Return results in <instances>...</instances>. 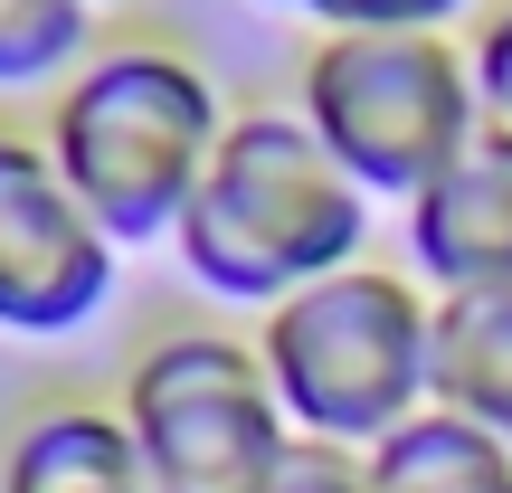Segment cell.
I'll use <instances>...</instances> for the list:
<instances>
[{
	"label": "cell",
	"mask_w": 512,
	"mask_h": 493,
	"mask_svg": "<svg viewBox=\"0 0 512 493\" xmlns=\"http://www.w3.org/2000/svg\"><path fill=\"white\" fill-rule=\"evenodd\" d=\"M361 238H370V190L313 143V124L294 105L228 114L200 200L171 228L190 285H209L219 304H247V313H275L285 294L361 266Z\"/></svg>",
	"instance_id": "obj_1"
},
{
	"label": "cell",
	"mask_w": 512,
	"mask_h": 493,
	"mask_svg": "<svg viewBox=\"0 0 512 493\" xmlns=\"http://www.w3.org/2000/svg\"><path fill=\"white\" fill-rule=\"evenodd\" d=\"M219 133L228 95L209 86L200 57L162 48V38H124V48H86L38 143L114 247H162L200 200Z\"/></svg>",
	"instance_id": "obj_2"
},
{
	"label": "cell",
	"mask_w": 512,
	"mask_h": 493,
	"mask_svg": "<svg viewBox=\"0 0 512 493\" xmlns=\"http://www.w3.org/2000/svg\"><path fill=\"white\" fill-rule=\"evenodd\" d=\"M427 313L437 294L389 266H342L285 294L256 323V361L294 437L313 446H380L427 408Z\"/></svg>",
	"instance_id": "obj_3"
},
{
	"label": "cell",
	"mask_w": 512,
	"mask_h": 493,
	"mask_svg": "<svg viewBox=\"0 0 512 493\" xmlns=\"http://www.w3.org/2000/svg\"><path fill=\"white\" fill-rule=\"evenodd\" d=\"M294 114L370 200L399 209L484 133L456 29H323L294 76Z\"/></svg>",
	"instance_id": "obj_4"
},
{
	"label": "cell",
	"mask_w": 512,
	"mask_h": 493,
	"mask_svg": "<svg viewBox=\"0 0 512 493\" xmlns=\"http://www.w3.org/2000/svg\"><path fill=\"white\" fill-rule=\"evenodd\" d=\"M124 427L152 493H266L294 427L266 389V361L238 332H162L124 370Z\"/></svg>",
	"instance_id": "obj_5"
},
{
	"label": "cell",
	"mask_w": 512,
	"mask_h": 493,
	"mask_svg": "<svg viewBox=\"0 0 512 493\" xmlns=\"http://www.w3.org/2000/svg\"><path fill=\"white\" fill-rule=\"evenodd\" d=\"M114 256L124 247L57 181L48 143L0 133V332H19V342L86 332L114 304Z\"/></svg>",
	"instance_id": "obj_6"
},
{
	"label": "cell",
	"mask_w": 512,
	"mask_h": 493,
	"mask_svg": "<svg viewBox=\"0 0 512 493\" xmlns=\"http://www.w3.org/2000/svg\"><path fill=\"white\" fill-rule=\"evenodd\" d=\"M408 266L427 294H512V143L475 133L408 200Z\"/></svg>",
	"instance_id": "obj_7"
},
{
	"label": "cell",
	"mask_w": 512,
	"mask_h": 493,
	"mask_svg": "<svg viewBox=\"0 0 512 493\" xmlns=\"http://www.w3.org/2000/svg\"><path fill=\"white\" fill-rule=\"evenodd\" d=\"M0 493H152L124 408H38L0 446Z\"/></svg>",
	"instance_id": "obj_8"
},
{
	"label": "cell",
	"mask_w": 512,
	"mask_h": 493,
	"mask_svg": "<svg viewBox=\"0 0 512 493\" xmlns=\"http://www.w3.org/2000/svg\"><path fill=\"white\" fill-rule=\"evenodd\" d=\"M427 408L475 418L512 446V294H437V313H427Z\"/></svg>",
	"instance_id": "obj_9"
},
{
	"label": "cell",
	"mask_w": 512,
	"mask_h": 493,
	"mask_svg": "<svg viewBox=\"0 0 512 493\" xmlns=\"http://www.w3.org/2000/svg\"><path fill=\"white\" fill-rule=\"evenodd\" d=\"M370 493H512V446L475 418L418 408L408 427H389L370 446Z\"/></svg>",
	"instance_id": "obj_10"
},
{
	"label": "cell",
	"mask_w": 512,
	"mask_h": 493,
	"mask_svg": "<svg viewBox=\"0 0 512 493\" xmlns=\"http://www.w3.org/2000/svg\"><path fill=\"white\" fill-rule=\"evenodd\" d=\"M95 0H0V95L86 67Z\"/></svg>",
	"instance_id": "obj_11"
},
{
	"label": "cell",
	"mask_w": 512,
	"mask_h": 493,
	"mask_svg": "<svg viewBox=\"0 0 512 493\" xmlns=\"http://www.w3.org/2000/svg\"><path fill=\"white\" fill-rule=\"evenodd\" d=\"M465 76H475V124L512 143V0L475 19V38H465Z\"/></svg>",
	"instance_id": "obj_12"
},
{
	"label": "cell",
	"mask_w": 512,
	"mask_h": 493,
	"mask_svg": "<svg viewBox=\"0 0 512 493\" xmlns=\"http://www.w3.org/2000/svg\"><path fill=\"white\" fill-rule=\"evenodd\" d=\"M313 29H456L475 0H285Z\"/></svg>",
	"instance_id": "obj_13"
},
{
	"label": "cell",
	"mask_w": 512,
	"mask_h": 493,
	"mask_svg": "<svg viewBox=\"0 0 512 493\" xmlns=\"http://www.w3.org/2000/svg\"><path fill=\"white\" fill-rule=\"evenodd\" d=\"M266 493H370V465H361V446H313V437H294L285 465L266 475Z\"/></svg>",
	"instance_id": "obj_14"
},
{
	"label": "cell",
	"mask_w": 512,
	"mask_h": 493,
	"mask_svg": "<svg viewBox=\"0 0 512 493\" xmlns=\"http://www.w3.org/2000/svg\"><path fill=\"white\" fill-rule=\"evenodd\" d=\"M275 10H285V0H275Z\"/></svg>",
	"instance_id": "obj_15"
}]
</instances>
